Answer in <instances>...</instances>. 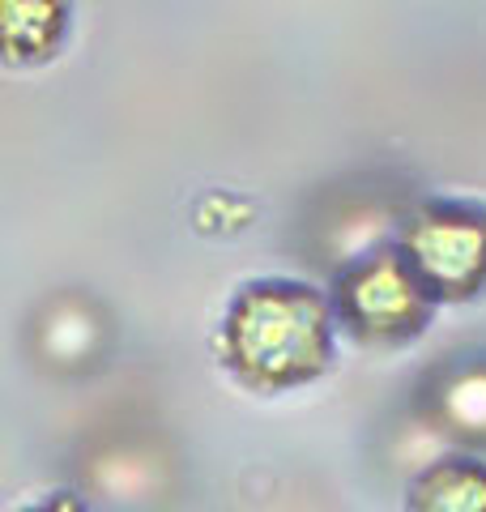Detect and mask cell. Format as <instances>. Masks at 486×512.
Here are the masks:
<instances>
[{"mask_svg": "<svg viewBox=\"0 0 486 512\" xmlns=\"http://www.w3.org/2000/svg\"><path fill=\"white\" fill-rule=\"evenodd\" d=\"M337 355V316L299 278L239 286L218 325V363L252 393H290L320 380Z\"/></svg>", "mask_w": 486, "mask_h": 512, "instance_id": "obj_1", "label": "cell"}, {"mask_svg": "<svg viewBox=\"0 0 486 512\" xmlns=\"http://www.w3.org/2000/svg\"><path fill=\"white\" fill-rule=\"evenodd\" d=\"M337 329L363 346H405L418 342L435 316V303L397 244L371 248L337 269L329 286Z\"/></svg>", "mask_w": 486, "mask_h": 512, "instance_id": "obj_2", "label": "cell"}, {"mask_svg": "<svg viewBox=\"0 0 486 512\" xmlns=\"http://www.w3.org/2000/svg\"><path fill=\"white\" fill-rule=\"evenodd\" d=\"M397 248L435 303H469L486 291V205L423 201L401 222Z\"/></svg>", "mask_w": 486, "mask_h": 512, "instance_id": "obj_3", "label": "cell"}, {"mask_svg": "<svg viewBox=\"0 0 486 512\" xmlns=\"http://www.w3.org/2000/svg\"><path fill=\"white\" fill-rule=\"evenodd\" d=\"M405 512H486V461L474 453L427 461L405 487Z\"/></svg>", "mask_w": 486, "mask_h": 512, "instance_id": "obj_4", "label": "cell"}, {"mask_svg": "<svg viewBox=\"0 0 486 512\" xmlns=\"http://www.w3.org/2000/svg\"><path fill=\"white\" fill-rule=\"evenodd\" d=\"M73 30V9L60 0H5L0 43L9 64H47Z\"/></svg>", "mask_w": 486, "mask_h": 512, "instance_id": "obj_5", "label": "cell"}, {"mask_svg": "<svg viewBox=\"0 0 486 512\" xmlns=\"http://www.w3.org/2000/svg\"><path fill=\"white\" fill-rule=\"evenodd\" d=\"M431 410L465 444L486 448V359H469L440 372V389L431 393Z\"/></svg>", "mask_w": 486, "mask_h": 512, "instance_id": "obj_6", "label": "cell"}, {"mask_svg": "<svg viewBox=\"0 0 486 512\" xmlns=\"http://www.w3.org/2000/svg\"><path fill=\"white\" fill-rule=\"evenodd\" d=\"M26 512H90V504L81 500L77 491H52L47 500H39L35 508H26Z\"/></svg>", "mask_w": 486, "mask_h": 512, "instance_id": "obj_7", "label": "cell"}]
</instances>
